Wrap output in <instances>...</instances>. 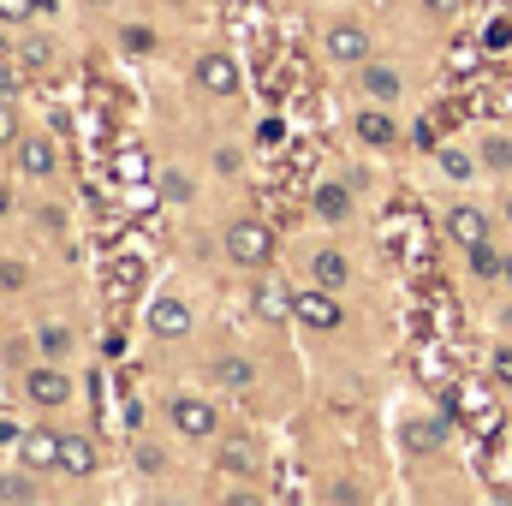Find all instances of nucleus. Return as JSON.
Masks as SVG:
<instances>
[{"label": "nucleus", "mask_w": 512, "mask_h": 506, "mask_svg": "<svg viewBox=\"0 0 512 506\" xmlns=\"http://www.w3.org/2000/svg\"><path fill=\"white\" fill-rule=\"evenodd\" d=\"M292 316H298L304 328H316V334H334V328L346 322V310H340V298H334L328 286H298V292H292Z\"/></svg>", "instance_id": "f257e3e1"}, {"label": "nucleus", "mask_w": 512, "mask_h": 506, "mask_svg": "<svg viewBox=\"0 0 512 506\" xmlns=\"http://www.w3.org/2000/svg\"><path fill=\"white\" fill-rule=\"evenodd\" d=\"M227 256H233L239 268H262V262L274 256V233H268L262 221H233V227H227Z\"/></svg>", "instance_id": "f03ea898"}, {"label": "nucleus", "mask_w": 512, "mask_h": 506, "mask_svg": "<svg viewBox=\"0 0 512 506\" xmlns=\"http://www.w3.org/2000/svg\"><path fill=\"white\" fill-rule=\"evenodd\" d=\"M167 423L179 429V435H191V441H209L221 423H215V405L209 399H191V393H179L173 405H167Z\"/></svg>", "instance_id": "7ed1b4c3"}, {"label": "nucleus", "mask_w": 512, "mask_h": 506, "mask_svg": "<svg viewBox=\"0 0 512 506\" xmlns=\"http://www.w3.org/2000/svg\"><path fill=\"white\" fill-rule=\"evenodd\" d=\"M60 441H66V429H24L18 453H24L30 471H60Z\"/></svg>", "instance_id": "20e7f679"}, {"label": "nucleus", "mask_w": 512, "mask_h": 506, "mask_svg": "<svg viewBox=\"0 0 512 506\" xmlns=\"http://www.w3.org/2000/svg\"><path fill=\"white\" fill-rule=\"evenodd\" d=\"M221 471L227 477H262V441L256 435H221Z\"/></svg>", "instance_id": "39448f33"}, {"label": "nucleus", "mask_w": 512, "mask_h": 506, "mask_svg": "<svg viewBox=\"0 0 512 506\" xmlns=\"http://www.w3.org/2000/svg\"><path fill=\"white\" fill-rule=\"evenodd\" d=\"M24 393H30L36 405H48V411H54V405H66V399H72V381H66V370L48 358L42 370H30V376H24Z\"/></svg>", "instance_id": "423d86ee"}, {"label": "nucleus", "mask_w": 512, "mask_h": 506, "mask_svg": "<svg viewBox=\"0 0 512 506\" xmlns=\"http://www.w3.org/2000/svg\"><path fill=\"white\" fill-rule=\"evenodd\" d=\"M197 84H203L209 96H233V90H239V66H233V54L209 48V54L197 60Z\"/></svg>", "instance_id": "0eeeda50"}, {"label": "nucleus", "mask_w": 512, "mask_h": 506, "mask_svg": "<svg viewBox=\"0 0 512 506\" xmlns=\"http://www.w3.org/2000/svg\"><path fill=\"white\" fill-rule=\"evenodd\" d=\"M447 239H453L459 251H471V245H483V239H489V215H483V209H471V203H459V209H447Z\"/></svg>", "instance_id": "6e6552de"}, {"label": "nucleus", "mask_w": 512, "mask_h": 506, "mask_svg": "<svg viewBox=\"0 0 512 506\" xmlns=\"http://www.w3.org/2000/svg\"><path fill=\"white\" fill-rule=\"evenodd\" d=\"M149 334H161V340H185V334H191V310H185L179 298H155V304H149Z\"/></svg>", "instance_id": "1a4fd4ad"}, {"label": "nucleus", "mask_w": 512, "mask_h": 506, "mask_svg": "<svg viewBox=\"0 0 512 506\" xmlns=\"http://www.w3.org/2000/svg\"><path fill=\"white\" fill-rule=\"evenodd\" d=\"M60 471L66 477H96V441L90 435H78V429H66V441H60Z\"/></svg>", "instance_id": "9d476101"}, {"label": "nucleus", "mask_w": 512, "mask_h": 506, "mask_svg": "<svg viewBox=\"0 0 512 506\" xmlns=\"http://www.w3.org/2000/svg\"><path fill=\"white\" fill-rule=\"evenodd\" d=\"M328 54H334L340 66H364V60H370V36H364L358 24H334V30H328Z\"/></svg>", "instance_id": "9b49d317"}, {"label": "nucleus", "mask_w": 512, "mask_h": 506, "mask_svg": "<svg viewBox=\"0 0 512 506\" xmlns=\"http://www.w3.org/2000/svg\"><path fill=\"white\" fill-rule=\"evenodd\" d=\"M18 167H24L30 179H48V173L60 167V149H54L48 137H24V143H18Z\"/></svg>", "instance_id": "f8f14e48"}, {"label": "nucleus", "mask_w": 512, "mask_h": 506, "mask_svg": "<svg viewBox=\"0 0 512 506\" xmlns=\"http://www.w3.org/2000/svg\"><path fill=\"white\" fill-rule=\"evenodd\" d=\"M447 435H453L447 417H417V423H405V447H411V453H435V447H447Z\"/></svg>", "instance_id": "ddd939ff"}, {"label": "nucleus", "mask_w": 512, "mask_h": 506, "mask_svg": "<svg viewBox=\"0 0 512 506\" xmlns=\"http://www.w3.org/2000/svg\"><path fill=\"white\" fill-rule=\"evenodd\" d=\"M251 304H256V316H262V322H280V316H292V292H286L280 280H262Z\"/></svg>", "instance_id": "4468645a"}, {"label": "nucleus", "mask_w": 512, "mask_h": 506, "mask_svg": "<svg viewBox=\"0 0 512 506\" xmlns=\"http://www.w3.org/2000/svg\"><path fill=\"white\" fill-rule=\"evenodd\" d=\"M209 376L221 381L227 393H251V381H256V364H245V358H215V370Z\"/></svg>", "instance_id": "2eb2a0df"}, {"label": "nucleus", "mask_w": 512, "mask_h": 506, "mask_svg": "<svg viewBox=\"0 0 512 506\" xmlns=\"http://www.w3.org/2000/svg\"><path fill=\"white\" fill-rule=\"evenodd\" d=\"M310 274H316V286H328V292H340V286L352 280V268H346V256H340V251H316Z\"/></svg>", "instance_id": "dca6fc26"}, {"label": "nucleus", "mask_w": 512, "mask_h": 506, "mask_svg": "<svg viewBox=\"0 0 512 506\" xmlns=\"http://www.w3.org/2000/svg\"><path fill=\"white\" fill-rule=\"evenodd\" d=\"M36 352L60 364V358L72 352V328H66V322H42V328H36Z\"/></svg>", "instance_id": "f3484780"}, {"label": "nucleus", "mask_w": 512, "mask_h": 506, "mask_svg": "<svg viewBox=\"0 0 512 506\" xmlns=\"http://www.w3.org/2000/svg\"><path fill=\"white\" fill-rule=\"evenodd\" d=\"M364 96H370V102H393V96H399V72L364 60Z\"/></svg>", "instance_id": "a211bd4d"}, {"label": "nucleus", "mask_w": 512, "mask_h": 506, "mask_svg": "<svg viewBox=\"0 0 512 506\" xmlns=\"http://www.w3.org/2000/svg\"><path fill=\"white\" fill-rule=\"evenodd\" d=\"M358 137H364L370 149H393V143H399V126L382 120V114H358Z\"/></svg>", "instance_id": "6ab92c4d"}, {"label": "nucleus", "mask_w": 512, "mask_h": 506, "mask_svg": "<svg viewBox=\"0 0 512 506\" xmlns=\"http://www.w3.org/2000/svg\"><path fill=\"white\" fill-rule=\"evenodd\" d=\"M316 215H322V221H346V215H352L346 185H316Z\"/></svg>", "instance_id": "aec40b11"}, {"label": "nucleus", "mask_w": 512, "mask_h": 506, "mask_svg": "<svg viewBox=\"0 0 512 506\" xmlns=\"http://www.w3.org/2000/svg\"><path fill=\"white\" fill-rule=\"evenodd\" d=\"M471 268H477L483 280H495V274H507V262L495 256V245H489V239H483V245H471Z\"/></svg>", "instance_id": "412c9836"}, {"label": "nucleus", "mask_w": 512, "mask_h": 506, "mask_svg": "<svg viewBox=\"0 0 512 506\" xmlns=\"http://www.w3.org/2000/svg\"><path fill=\"white\" fill-rule=\"evenodd\" d=\"M483 167H489V173H507L512 167V143L507 137H489V143H483Z\"/></svg>", "instance_id": "4be33fe9"}, {"label": "nucleus", "mask_w": 512, "mask_h": 506, "mask_svg": "<svg viewBox=\"0 0 512 506\" xmlns=\"http://www.w3.org/2000/svg\"><path fill=\"white\" fill-rule=\"evenodd\" d=\"M441 167H447V179H471V167H477V161H471L465 149H441Z\"/></svg>", "instance_id": "5701e85b"}, {"label": "nucleus", "mask_w": 512, "mask_h": 506, "mask_svg": "<svg viewBox=\"0 0 512 506\" xmlns=\"http://www.w3.org/2000/svg\"><path fill=\"white\" fill-rule=\"evenodd\" d=\"M0 501H36V483L30 477H0Z\"/></svg>", "instance_id": "b1692460"}, {"label": "nucleus", "mask_w": 512, "mask_h": 506, "mask_svg": "<svg viewBox=\"0 0 512 506\" xmlns=\"http://www.w3.org/2000/svg\"><path fill=\"white\" fill-rule=\"evenodd\" d=\"M161 197H167V203H185V197H191V179H185V173H161Z\"/></svg>", "instance_id": "393cba45"}, {"label": "nucleus", "mask_w": 512, "mask_h": 506, "mask_svg": "<svg viewBox=\"0 0 512 506\" xmlns=\"http://www.w3.org/2000/svg\"><path fill=\"white\" fill-rule=\"evenodd\" d=\"M30 12H42L36 0H0V24H24Z\"/></svg>", "instance_id": "a878e982"}, {"label": "nucleus", "mask_w": 512, "mask_h": 506, "mask_svg": "<svg viewBox=\"0 0 512 506\" xmlns=\"http://www.w3.org/2000/svg\"><path fill=\"white\" fill-rule=\"evenodd\" d=\"M489 376L501 381V387H512V346H495V358H489Z\"/></svg>", "instance_id": "bb28decb"}, {"label": "nucleus", "mask_w": 512, "mask_h": 506, "mask_svg": "<svg viewBox=\"0 0 512 506\" xmlns=\"http://www.w3.org/2000/svg\"><path fill=\"white\" fill-rule=\"evenodd\" d=\"M161 465H167V459H161V447H149V441H143V447H137V471H143V477H161Z\"/></svg>", "instance_id": "cd10ccee"}, {"label": "nucleus", "mask_w": 512, "mask_h": 506, "mask_svg": "<svg viewBox=\"0 0 512 506\" xmlns=\"http://www.w3.org/2000/svg\"><path fill=\"white\" fill-rule=\"evenodd\" d=\"M114 280H120V286H137V280H143V262H137V256H120V262H114Z\"/></svg>", "instance_id": "c85d7f7f"}, {"label": "nucleus", "mask_w": 512, "mask_h": 506, "mask_svg": "<svg viewBox=\"0 0 512 506\" xmlns=\"http://www.w3.org/2000/svg\"><path fill=\"white\" fill-rule=\"evenodd\" d=\"M120 42H126L131 54H149V48H155V36H149V30H143V24H131L126 36H120Z\"/></svg>", "instance_id": "c756f323"}, {"label": "nucleus", "mask_w": 512, "mask_h": 506, "mask_svg": "<svg viewBox=\"0 0 512 506\" xmlns=\"http://www.w3.org/2000/svg\"><path fill=\"white\" fill-rule=\"evenodd\" d=\"M328 501H334V506H358V501H364V489H358V483H334V489H328Z\"/></svg>", "instance_id": "7c9ffc66"}, {"label": "nucleus", "mask_w": 512, "mask_h": 506, "mask_svg": "<svg viewBox=\"0 0 512 506\" xmlns=\"http://www.w3.org/2000/svg\"><path fill=\"white\" fill-rule=\"evenodd\" d=\"M24 286V268L18 262H0V292H18Z\"/></svg>", "instance_id": "2f4dec72"}, {"label": "nucleus", "mask_w": 512, "mask_h": 506, "mask_svg": "<svg viewBox=\"0 0 512 506\" xmlns=\"http://www.w3.org/2000/svg\"><path fill=\"white\" fill-rule=\"evenodd\" d=\"M507 36H512V24H489L483 30V48H507Z\"/></svg>", "instance_id": "473e14b6"}, {"label": "nucleus", "mask_w": 512, "mask_h": 506, "mask_svg": "<svg viewBox=\"0 0 512 506\" xmlns=\"http://www.w3.org/2000/svg\"><path fill=\"white\" fill-rule=\"evenodd\" d=\"M12 143V114H6V102H0V149Z\"/></svg>", "instance_id": "72a5a7b5"}, {"label": "nucleus", "mask_w": 512, "mask_h": 506, "mask_svg": "<svg viewBox=\"0 0 512 506\" xmlns=\"http://www.w3.org/2000/svg\"><path fill=\"white\" fill-rule=\"evenodd\" d=\"M423 6H429V12H459L465 0H423Z\"/></svg>", "instance_id": "f704fd0d"}, {"label": "nucleus", "mask_w": 512, "mask_h": 506, "mask_svg": "<svg viewBox=\"0 0 512 506\" xmlns=\"http://www.w3.org/2000/svg\"><path fill=\"white\" fill-rule=\"evenodd\" d=\"M18 435H24V429H18V423H6V417H0V441H18Z\"/></svg>", "instance_id": "c9c22d12"}, {"label": "nucleus", "mask_w": 512, "mask_h": 506, "mask_svg": "<svg viewBox=\"0 0 512 506\" xmlns=\"http://www.w3.org/2000/svg\"><path fill=\"white\" fill-rule=\"evenodd\" d=\"M6 209H12V191H6V185H0V215H6Z\"/></svg>", "instance_id": "e433bc0d"}, {"label": "nucleus", "mask_w": 512, "mask_h": 506, "mask_svg": "<svg viewBox=\"0 0 512 506\" xmlns=\"http://www.w3.org/2000/svg\"><path fill=\"white\" fill-rule=\"evenodd\" d=\"M501 322H507V328H512V310H507V316H501Z\"/></svg>", "instance_id": "4c0bfd02"}, {"label": "nucleus", "mask_w": 512, "mask_h": 506, "mask_svg": "<svg viewBox=\"0 0 512 506\" xmlns=\"http://www.w3.org/2000/svg\"><path fill=\"white\" fill-rule=\"evenodd\" d=\"M507 221H512V197H507Z\"/></svg>", "instance_id": "58836bf2"}, {"label": "nucleus", "mask_w": 512, "mask_h": 506, "mask_svg": "<svg viewBox=\"0 0 512 506\" xmlns=\"http://www.w3.org/2000/svg\"><path fill=\"white\" fill-rule=\"evenodd\" d=\"M90 6H108V0H90Z\"/></svg>", "instance_id": "ea45409f"}]
</instances>
